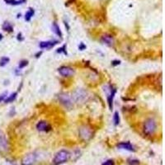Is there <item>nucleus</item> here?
I'll list each match as a JSON object with an SVG mask.
<instances>
[{
	"mask_svg": "<svg viewBox=\"0 0 165 165\" xmlns=\"http://www.w3.org/2000/svg\"><path fill=\"white\" fill-rule=\"evenodd\" d=\"M70 158V154L66 149H61L55 154V157L53 159V164L54 165H60L66 163Z\"/></svg>",
	"mask_w": 165,
	"mask_h": 165,
	"instance_id": "obj_1",
	"label": "nucleus"
},
{
	"mask_svg": "<svg viewBox=\"0 0 165 165\" xmlns=\"http://www.w3.org/2000/svg\"><path fill=\"white\" fill-rule=\"evenodd\" d=\"M157 129V123L153 118H149L147 119L144 126H143V130H144V133L147 135H154Z\"/></svg>",
	"mask_w": 165,
	"mask_h": 165,
	"instance_id": "obj_2",
	"label": "nucleus"
},
{
	"mask_svg": "<svg viewBox=\"0 0 165 165\" xmlns=\"http://www.w3.org/2000/svg\"><path fill=\"white\" fill-rule=\"evenodd\" d=\"M72 99L73 102H78V103H82L84 102L85 101H87L88 98V93L87 91L83 90V89H78L73 93Z\"/></svg>",
	"mask_w": 165,
	"mask_h": 165,
	"instance_id": "obj_3",
	"label": "nucleus"
},
{
	"mask_svg": "<svg viewBox=\"0 0 165 165\" xmlns=\"http://www.w3.org/2000/svg\"><path fill=\"white\" fill-rule=\"evenodd\" d=\"M78 135H79V137L81 138L82 140L87 141L92 137L93 131L91 127H89L87 126H82L78 130Z\"/></svg>",
	"mask_w": 165,
	"mask_h": 165,
	"instance_id": "obj_4",
	"label": "nucleus"
},
{
	"mask_svg": "<svg viewBox=\"0 0 165 165\" xmlns=\"http://www.w3.org/2000/svg\"><path fill=\"white\" fill-rule=\"evenodd\" d=\"M58 99L60 103L67 108H71L73 106V101L72 97L69 96L67 93H60L58 96Z\"/></svg>",
	"mask_w": 165,
	"mask_h": 165,
	"instance_id": "obj_5",
	"label": "nucleus"
},
{
	"mask_svg": "<svg viewBox=\"0 0 165 165\" xmlns=\"http://www.w3.org/2000/svg\"><path fill=\"white\" fill-rule=\"evenodd\" d=\"M37 155L35 153H30L23 157L21 164L22 165H33L37 162Z\"/></svg>",
	"mask_w": 165,
	"mask_h": 165,
	"instance_id": "obj_6",
	"label": "nucleus"
},
{
	"mask_svg": "<svg viewBox=\"0 0 165 165\" xmlns=\"http://www.w3.org/2000/svg\"><path fill=\"white\" fill-rule=\"evenodd\" d=\"M8 149H9V145L8 140L5 136L4 133L0 130V152L6 153L8 151Z\"/></svg>",
	"mask_w": 165,
	"mask_h": 165,
	"instance_id": "obj_7",
	"label": "nucleus"
},
{
	"mask_svg": "<svg viewBox=\"0 0 165 165\" xmlns=\"http://www.w3.org/2000/svg\"><path fill=\"white\" fill-rule=\"evenodd\" d=\"M58 71L63 77H70L74 74V69L69 66H61L59 68Z\"/></svg>",
	"mask_w": 165,
	"mask_h": 165,
	"instance_id": "obj_8",
	"label": "nucleus"
},
{
	"mask_svg": "<svg viewBox=\"0 0 165 165\" xmlns=\"http://www.w3.org/2000/svg\"><path fill=\"white\" fill-rule=\"evenodd\" d=\"M37 129L39 131L42 132H48L51 130V126L48 122H46V121H41L37 124Z\"/></svg>",
	"mask_w": 165,
	"mask_h": 165,
	"instance_id": "obj_9",
	"label": "nucleus"
},
{
	"mask_svg": "<svg viewBox=\"0 0 165 165\" xmlns=\"http://www.w3.org/2000/svg\"><path fill=\"white\" fill-rule=\"evenodd\" d=\"M116 92V88L110 87V88H109V93H108V95L106 96L107 102H108V106H109L110 110H112V108H113V99H114Z\"/></svg>",
	"mask_w": 165,
	"mask_h": 165,
	"instance_id": "obj_10",
	"label": "nucleus"
},
{
	"mask_svg": "<svg viewBox=\"0 0 165 165\" xmlns=\"http://www.w3.org/2000/svg\"><path fill=\"white\" fill-rule=\"evenodd\" d=\"M116 147L120 149H125V150H128V151H135L134 146L130 142H121L117 144Z\"/></svg>",
	"mask_w": 165,
	"mask_h": 165,
	"instance_id": "obj_11",
	"label": "nucleus"
},
{
	"mask_svg": "<svg viewBox=\"0 0 165 165\" xmlns=\"http://www.w3.org/2000/svg\"><path fill=\"white\" fill-rule=\"evenodd\" d=\"M58 41H41L40 42L39 46L41 49H51L53 46H55L56 44H58Z\"/></svg>",
	"mask_w": 165,
	"mask_h": 165,
	"instance_id": "obj_12",
	"label": "nucleus"
},
{
	"mask_svg": "<svg viewBox=\"0 0 165 165\" xmlns=\"http://www.w3.org/2000/svg\"><path fill=\"white\" fill-rule=\"evenodd\" d=\"M101 41H102V43H104L105 45L109 46H111L114 43V39L111 35H104V36H102L101 38Z\"/></svg>",
	"mask_w": 165,
	"mask_h": 165,
	"instance_id": "obj_13",
	"label": "nucleus"
},
{
	"mask_svg": "<svg viewBox=\"0 0 165 165\" xmlns=\"http://www.w3.org/2000/svg\"><path fill=\"white\" fill-rule=\"evenodd\" d=\"M51 29H52V32L55 33V35H57L58 37H62V32L60 31V27L58 26V24L56 23H52V26H51Z\"/></svg>",
	"mask_w": 165,
	"mask_h": 165,
	"instance_id": "obj_14",
	"label": "nucleus"
},
{
	"mask_svg": "<svg viewBox=\"0 0 165 165\" xmlns=\"http://www.w3.org/2000/svg\"><path fill=\"white\" fill-rule=\"evenodd\" d=\"M34 13H35L34 9H33L32 8H29L28 11L26 13V14H25V21H27V22L31 21L32 18L34 16Z\"/></svg>",
	"mask_w": 165,
	"mask_h": 165,
	"instance_id": "obj_15",
	"label": "nucleus"
},
{
	"mask_svg": "<svg viewBox=\"0 0 165 165\" xmlns=\"http://www.w3.org/2000/svg\"><path fill=\"white\" fill-rule=\"evenodd\" d=\"M7 4L10 5H20L24 4L26 0H4Z\"/></svg>",
	"mask_w": 165,
	"mask_h": 165,
	"instance_id": "obj_16",
	"label": "nucleus"
},
{
	"mask_svg": "<svg viewBox=\"0 0 165 165\" xmlns=\"http://www.w3.org/2000/svg\"><path fill=\"white\" fill-rule=\"evenodd\" d=\"M3 30L5 32H13V28L12 26V24L8 22H4V23L3 24Z\"/></svg>",
	"mask_w": 165,
	"mask_h": 165,
	"instance_id": "obj_17",
	"label": "nucleus"
},
{
	"mask_svg": "<svg viewBox=\"0 0 165 165\" xmlns=\"http://www.w3.org/2000/svg\"><path fill=\"white\" fill-rule=\"evenodd\" d=\"M18 96V92H13L10 96H8V98H6L4 100V102L6 103H8V102H13L15 99H16V97Z\"/></svg>",
	"mask_w": 165,
	"mask_h": 165,
	"instance_id": "obj_18",
	"label": "nucleus"
},
{
	"mask_svg": "<svg viewBox=\"0 0 165 165\" xmlns=\"http://www.w3.org/2000/svg\"><path fill=\"white\" fill-rule=\"evenodd\" d=\"M9 61H10V59L8 57H7V56L2 57V58L0 59V66H1V67H4V66H5V65L8 64Z\"/></svg>",
	"mask_w": 165,
	"mask_h": 165,
	"instance_id": "obj_19",
	"label": "nucleus"
},
{
	"mask_svg": "<svg viewBox=\"0 0 165 165\" xmlns=\"http://www.w3.org/2000/svg\"><path fill=\"white\" fill-rule=\"evenodd\" d=\"M113 121H114L115 126H118L120 123V116L118 111H115L114 116H113Z\"/></svg>",
	"mask_w": 165,
	"mask_h": 165,
	"instance_id": "obj_20",
	"label": "nucleus"
},
{
	"mask_svg": "<svg viewBox=\"0 0 165 165\" xmlns=\"http://www.w3.org/2000/svg\"><path fill=\"white\" fill-rule=\"evenodd\" d=\"M28 60H23L22 61H20V63H19V65H18V68L20 69H23V68H25L26 66H28Z\"/></svg>",
	"mask_w": 165,
	"mask_h": 165,
	"instance_id": "obj_21",
	"label": "nucleus"
},
{
	"mask_svg": "<svg viewBox=\"0 0 165 165\" xmlns=\"http://www.w3.org/2000/svg\"><path fill=\"white\" fill-rule=\"evenodd\" d=\"M57 53H64V55H67V51H66V46L65 45H64V46H62V47H60V48H59L58 50H57V51H56Z\"/></svg>",
	"mask_w": 165,
	"mask_h": 165,
	"instance_id": "obj_22",
	"label": "nucleus"
},
{
	"mask_svg": "<svg viewBox=\"0 0 165 165\" xmlns=\"http://www.w3.org/2000/svg\"><path fill=\"white\" fill-rule=\"evenodd\" d=\"M128 164L130 165H139L140 164V161L137 159H129Z\"/></svg>",
	"mask_w": 165,
	"mask_h": 165,
	"instance_id": "obj_23",
	"label": "nucleus"
},
{
	"mask_svg": "<svg viewBox=\"0 0 165 165\" xmlns=\"http://www.w3.org/2000/svg\"><path fill=\"white\" fill-rule=\"evenodd\" d=\"M102 165H115V162L112 159H108L105 161Z\"/></svg>",
	"mask_w": 165,
	"mask_h": 165,
	"instance_id": "obj_24",
	"label": "nucleus"
},
{
	"mask_svg": "<svg viewBox=\"0 0 165 165\" xmlns=\"http://www.w3.org/2000/svg\"><path fill=\"white\" fill-rule=\"evenodd\" d=\"M86 47H87V46H85L83 43H80V44H79V46H78V49H79L80 51H83V50H85V49H86Z\"/></svg>",
	"mask_w": 165,
	"mask_h": 165,
	"instance_id": "obj_25",
	"label": "nucleus"
},
{
	"mask_svg": "<svg viewBox=\"0 0 165 165\" xmlns=\"http://www.w3.org/2000/svg\"><path fill=\"white\" fill-rule=\"evenodd\" d=\"M121 64V61L120 60H113L112 62H111V65L112 66H116V65H119Z\"/></svg>",
	"mask_w": 165,
	"mask_h": 165,
	"instance_id": "obj_26",
	"label": "nucleus"
},
{
	"mask_svg": "<svg viewBox=\"0 0 165 165\" xmlns=\"http://www.w3.org/2000/svg\"><path fill=\"white\" fill-rule=\"evenodd\" d=\"M7 94H8L7 92H4V93H3L2 95H0V102L5 100V97H7Z\"/></svg>",
	"mask_w": 165,
	"mask_h": 165,
	"instance_id": "obj_27",
	"label": "nucleus"
},
{
	"mask_svg": "<svg viewBox=\"0 0 165 165\" xmlns=\"http://www.w3.org/2000/svg\"><path fill=\"white\" fill-rule=\"evenodd\" d=\"M18 40L20 41H23V38L22 37V33H18Z\"/></svg>",
	"mask_w": 165,
	"mask_h": 165,
	"instance_id": "obj_28",
	"label": "nucleus"
},
{
	"mask_svg": "<svg viewBox=\"0 0 165 165\" xmlns=\"http://www.w3.org/2000/svg\"><path fill=\"white\" fill-rule=\"evenodd\" d=\"M41 53H42V52H38V53H37V55H36V57H37V58H38V57H40V55H41Z\"/></svg>",
	"mask_w": 165,
	"mask_h": 165,
	"instance_id": "obj_29",
	"label": "nucleus"
},
{
	"mask_svg": "<svg viewBox=\"0 0 165 165\" xmlns=\"http://www.w3.org/2000/svg\"><path fill=\"white\" fill-rule=\"evenodd\" d=\"M2 39H3V35H2V34L0 33V41H1Z\"/></svg>",
	"mask_w": 165,
	"mask_h": 165,
	"instance_id": "obj_30",
	"label": "nucleus"
}]
</instances>
